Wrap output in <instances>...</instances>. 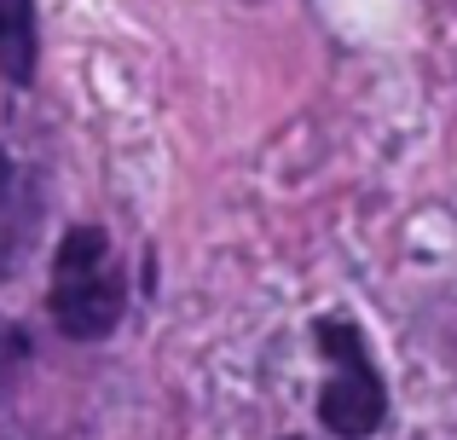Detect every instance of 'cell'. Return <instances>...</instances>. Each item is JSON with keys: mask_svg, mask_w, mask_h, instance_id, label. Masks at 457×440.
Returning <instances> with one entry per match:
<instances>
[{"mask_svg": "<svg viewBox=\"0 0 457 440\" xmlns=\"http://www.w3.org/2000/svg\"><path fill=\"white\" fill-rule=\"evenodd\" d=\"M319 353L330 360V383L319 394V418L330 435L342 440H365L382 429V411H388V394H382V377L370 365V348L359 336L353 319H319L312 330Z\"/></svg>", "mask_w": 457, "mask_h": 440, "instance_id": "2", "label": "cell"}, {"mask_svg": "<svg viewBox=\"0 0 457 440\" xmlns=\"http://www.w3.org/2000/svg\"><path fill=\"white\" fill-rule=\"evenodd\" d=\"M18 360H23V336L6 325V319H0V388H6L12 371H18Z\"/></svg>", "mask_w": 457, "mask_h": 440, "instance_id": "4", "label": "cell"}, {"mask_svg": "<svg viewBox=\"0 0 457 440\" xmlns=\"http://www.w3.org/2000/svg\"><path fill=\"white\" fill-rule=\"evenodd\" d=\"M6 180H12V174H6V157H0V203H6Z\"/></svg>", "mask_w": 457, "mask_h": 440, "instance_id": "5", "label": "cell"}, {"mask_svg": "<svg viewBox=\"0 0 457 440\" xmlns=\"http://www.w3.org/2000/svg\"><path fill=\"white\" fill-rule=\"evenodd\" d=\"M122 302H128L122 267H116V255H111L104 226H70L58 255H53V295H46L58 330L76 336V342H99V336L116 330Z\"/></svg>", "mask_w": 457, "mask_h": 440, "instance_id": "1", "label": "cell"}, {"mask_svg": "<svg viewBox=\"0 0 457 440\" xmlns=\"http://www.w3.org/2000/svg\"><path fill=\"white\" fill-rule=\"evenodd\" d=\"M0 70L12 81H29V70H35V6L29 0H0Z\"/></svg>", "mask_w": 457, "mask_h": 440, "instance_id": "3", "label": "cell"}]
</instances>
